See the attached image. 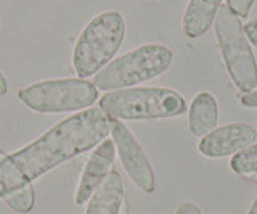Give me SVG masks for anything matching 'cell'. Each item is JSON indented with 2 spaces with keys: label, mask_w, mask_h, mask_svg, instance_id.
I'll list each match as a JSON object with an SVG mask.
<instances>
[{
  "label": "cell",
  "mask_w": 257,
  "mask_h": 214,
  "mask_svg": "<svg viewBox=\"0 0 257 214\" xmlns=\"http://www.w3.org/2000/svg\"><path fill=\"white\" fill-rule=\"evenodd\" d=\"M174 60V53L163 44L137 47L122 57L109 61L95 74L93 84L100 90H120L140 82H147L166 73Z\"/></svg>",
  "instance_id": "277c9868"
},
{
  "label": "cell",
  "mask_w": 257,
  "mask_h": 214,
  "mask_svg": "<svg viewBox=\"0 0 257 214\" xmlns=\"http://www.w3.org/2000/svg\"><path fill=\"white\" fill-rule=\"evenodd\" d=\"M4 201L16 212H31L36 204V192L32 184L24 185L15 192H10L2 196Z\"/></svg>",
  "instance_id": "4fadbf2b"
},
{
  "label": "cell",
  "mask_w": 257,
  "mask_h": 214,
  "mask_svg": "<svg viewBox=\"0 0 257 214\" xmlns=\"http://www.w3.org/2000/svg\"><path fill=\"white\" fill-rule=\"evenodd\" d=\"M175 214H203V211H201L195 203L185 201L175 209Z\"/></svg>",
  "instance_id": "e0dca14e"
},
{
  "label": "cell",
  "mask_w": 257,
  "mask_h": 214,
  "mask_svg": "<svg viewBox=\"0 0 257 214\" xmlns=\"http://www.w3.org/2000/svg\"><path fill=\"white\" fill-rule=\"evenodd\" d=\"M219 120L217 98L209 92H201L191 100L188 108V128L195 137L203 139L212 132Z\"/></svg>",
  "instance_id": "7c38bea8"
},
{
  "label": "cell",
  "mask_w": 257,
  "mask_h": 214,
  "mask_svg": "<svg viewBox=\"0 0 257 214\" xmlns=\"http://www.w3.org/2000/svg\"><path fill=\"white\" fill-rule=\"evenodd\" d=\"M223 0H190L183 13L182 28L188 39H199L204 36L217 17Z\"/></svg>",
  "instance_id": "30bf717a"
},
{
  "label": "cell",
  "mask_w": 257,
  "mask_h": 214,
  "mask_svg": "<svg viewBox=\"0 0 257 214\" xmlns=\"http://www.w3.org/2000/svg\"><path fill=\"white\" fill-rule=\"evenodd\" d=\"M257 139V132L247 123H231L209 132L198 144L199 153L206 158H225L236 155L251 147Z\"/></svg>",
  "instance_id": "ba28073f"
},
{
  "label": "cell",
  "mask_w": 257,
  "mask_h": 214,
  "mask_svg": "<svg viewBox=\"0 0 257 214\" xmlns=\"http://www.w3.org/2000/svg\"><path fill=\"white\" fill-rule=\"evenodd\" d=\"M8 92V82H7V77L4 76V73L0 71V97H4V95Z\"/></svg>",
  "instance_id": "d6986e66"
},
{
  "label": "cell",
  "mask_w": 257,
  "mask_h": 214,
  "mask_svg": "<svg viewBox=\"0 0 257 214\" xmlns=\"http://www.w3.org/2000/svg\"><path fill=\"white\" fill-rule=\"evenodd\" d=\"M18 98L37 113L80 112L93 105L98 98V89L93 82L80 77L53 79L23 87Z\"/></svg>",
  "instance_id": "8992f818"
},
{
  "label": "cell",
  "mask_w": 257,
  "mask_h": 214,
  "mask_svg": "<svg viewBox=\"0 0 257 214\" xmlns=\"http://www.w3.org/2000/svg\"><path fill=\"white\" fill-rule=\"evenodd\" d=\"M125 36V21L119 12H104L96 15L80 33L72 66L80 79L96 74L114 58Z\"/></svg>",
  "instance_id": "3957f363"
},
{
  "label": "cell",
  "mask_w": 257,
  "mask_h": 214,
  "mask_svg": "<svg viewBox=\"0 0 257 214\" xmlns=\"http://www.w3.org/2000/svg\"><path fill=\"white\" fill-rule=\"evenodd\" d=\"M100 108L114 120H169L187 112V101L164 87H137L104 93Z\"/></svg>",
  "instance_id": "7a4b0ae2"
},
{
  "label": "cell",
  "mask_w": 257,
  "mask_h": 214,
  "mask_svg": "<svg viewBox=\"0 0 257 214\" xmlns=\"http://www.w3.org/2000/svg\"><path fill=\"white\" fill-rule=\"evenodd\" d=\"M254 2L255 0H227V7L241 20V18H247Z\"/></svg>",
  "instance_id": "9a60e30c"
},
{
  "label": "cell",
  "mask_w": 257,
  "mask_h": 214,
  "mask_svg": "<svg viewBox=\"0 0 257 214\" xmlns=\"http://www.w3.org/2000/svg\"><path fill=\"white\" fill-rule=\"evenodd\" d=\"M2 158H4V156H2V153H0V160H2Z\"/></svg>",
  "instance_id": "44dd1931"
},
{
  "label": "cell",
  "mask_w": 257,
  "mask_h": 214,
  "mask_svg": "<svg viewBox=\"0 0 257 214\" xmlns=\"http://www.w3.org/2000/svg\"><path fill=\"white\" fill-rule=\"evenodd\" d=\"M112 118L101 108H88L58 123L29 145L0 160V198L98 147L111 132Z\"/></svg>",
  "instance_id": "6da1fadb"
},
{
  "label": "cell",
  "mask_w": 257,
  "mask_h": 214,
  "mask_svg": "<svg viewBox=\"0 0 257 214\" xmlns=\"http://www.w3.org/2000/svg\"><path fill=\"white\" fill-rule=\"evenodd\" d=\"M247 214H257V196H255V200L252 201V204H251V208H249Z\"/></svg>",
  "instance_id": "ffe728a7"
},
{
  "label": "cell",
  "mask_w": 257,
  "mask_h": 214,
  "mask_svg": "<svg viewBox=\"0 0 257 214\" xmlns=\"http://www.w3.org/2000/svg\"><path fill=\"white\" fill-rule=\"evenodd\" d=\"M215 36L219 42L225 68L238 90L249 93L257 87V61L249 44L244 25L227 4L222 5L214 20Z\"/></svg>",
  "instance_id": "5b68a950"
},
{
  "label": "cell",
  "mask_w": 257,
  "mask_h": 214,
  "mask_svg": "<svg viewBox=\"0 0 257 214\" xmlns=\"http://www.w3.org/2000/svg\"><path fill=\"white\" fill-rule=\"evenodd\" d=\"M230 166L238 176H252L257 174V144H252L243 152L233 155Z\"/></svg>",
  "instance_id": "5bb4252c"
},
{
  "label": "cell",
  "mask_w": 257,
  "mask_h": 214,
  "mask_svg": "<svg viewBox=\"0 0 257 214\" xmlns=\"http://www.w3.org/2000/svg\"><path fill=\"white\" fill-rule=\"evenodd\" d=\"M241 105L247 106V108H257V90H252L249 93H244L243 97L239 98Z\"/></svg>",
  "instance_id": "ac0fdd59"
},
{
  "label": "cell",
  "mask_w": 257,
  "mask_h": 214,
  "mask_svg": "<svg viewBox=\"0 0 257 214\" xmlns=\"http://www.w3.org/2000/svg\"><path fill=\"white\" fill-rule=\"evenodd\" d=\"M244 33H246V37L251 45H254L257 49V18L247 21L244 25Z\"/></svg>",
  "instance_id": "2e32d148"
},
{
  "label": "cell",
  "mask_w": 257,
  "mask_h": 214,
  "mask_svg": "<svg viewBox=\"0 0 257 214\" xmlns=\"http://www.w3.org/2000/svg\"><path fill=\"white\" fill-rule=\"evenodd\" d=\"M111 136L116 147V153L119 155V160L122 163L127 176L142 192L151 195L156 188V179L140 142L122 121L114 120V118H112Z\"/></svg>",
  "instance_id": "52a82bcc"
},
{
  "label": "cell",
  "mask_w": 257,
  "mask_h": 214,
  "mask_svg": "<svg viewBox=\"0 0 257 214\" xmlns=\"http://www.w3.org/2000/svg\"><path fill=\"white\" fill-rule=\"evenodd\" d=\"M124 203V182L117 171H111L106 180L88 200L85 214H119Z\"/></svg>",
  "instance_id": "8fae6325"
},
{
  "label": "cell",
  "mask_w": 257,
  "mask_h": 214,
  "mask_svg": "<svg viewBox=\"0 0 257 214\" xmlns=\"http://www.w3.org/2000/svg\"><path fill=\"white\" fill-rule=\"evenodd\" d=\"M116 156V147L111 139H104L101 144L93 150L88 158L85 169L79 180V185L74 195L76 204H84L95 195L101 184L109 176L112 161Z\"/></svg>",
  "instance_id": "9c48e42d"
}]
</instances>
